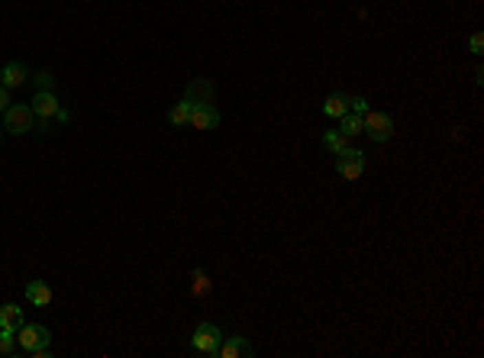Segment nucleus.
Returning a JSON list of instances; mask_svg holds the SVG:
<instances>
[{
  "instance_id": "39448f33",
  "label": "nucleus",
  "mask_w": 484,
  "mask_h": 358,
  "mask_svg": "<svg viewBox=\"0 0 484 358\" xmlns=\"http://www.w3.org/2000/svg\"><path fill=\"white\" fill-rule=\"evenodd\" d=\"M16 339H20V348L30 355L36 346H52V336H49V329L39 326V323H23L16 329Z\"/></svg>"
},
{
  "instance_id": "ddd939ff",
  "label": "nucleus",
  "mask_w": 484,
  "mask_h": 358,
  "mask_svg": "<svg viewBox=\"0 0 484 358\" xmlns=\"http://www.w3.org/2000/svg\"><path fill=\"white\" fill-rule=\"evenodd\" d=\"M323 113L336 116V120H339V116H346L349 113V97L339 94V91H336V94H329L327 100H323Z\"/></svg>"
},
{
  "instance_id": "0eeeda50",
  "label": "nucleus",
  "mask_w": 484,
  "mask_h": 358,
  "mask_svg": "<svg viewBox=\"0 0 484 358\" xmlns=\"http://www.w3.org/2000/svg\"><path fill=\"white\" fill-rule=\"evenodd\" d=\"M217 355H223V358H252L255 346L245 336H223L220 352H217Z\"/></svg>"
},
{
  "instance_id": "4468645a",
  "label": "nucleus",
  "mask_w": 484,
  "mask_h": 358,
  "mask_svg": "<svg viewBox=\"0 0 484 358\" xmlns=\"http://www.w3.org/2000/svg\"><path fill=\"white\" fill-rule=\"evenodd\" d=\"M339 133L346 139H355V136H362V116L358 113H352L349 110L346 116H339Z\"/></svg>"
},
{
  "instance_id": "f8f14e48",
  "label": "nucleus",
  "mask_w": 484,
  "mask_h": 358,
  "mask_svg": "<svg viewBox=\"0 0 484 358\" xmlns=\"http://www.w3.org/2000/svg\"><path fill=\"white\" fill-rule=\"evenodd\" d=\"M26 300L36 306H49L52 304V287L45 284V281H30L26 284Z\"/></svg>"
},
{
  "instance_id": "f3484780",
  "label": "nucleus",
  "mask_w": 484,
  "mask_h": 358,
  "mask_svg": "<svg viewBox=\"0 0 484 358\" xmlns=\"http://www.w3.org/2000/svg\"><path fill=\"white\" fill-rule=\"evenodd\" d=\"M346 142H349V139L342 136L339 129H333V133H327V136H323V146H327L329 152H333V155H336L339 148H346Z\"/></svg>"
},
{
  "instance_id": "aec40b11",
  "label": "nucleus",
  "mask_w": 484,
  "mask_h": 358,
  "mask_svg": "<svg viewBox=\"0 0 484 358\" xmlns=\"http://www.w3.org/2000/svg\"><path fill=\"white\" fill-rule=\"evenodd\" d=\"M468 45H472V52H474V55H481V52H484V36H481V32H474L472 43H468Z\"/></svg>"
},
{
  "instance_id": "f03ea898",
  "label": "nucleus",
  "mask_w": 484,
  "mask_h": 358,
  "mask_svg": "<svg viewBox=\"0 0 484 358\" xmlns=\"http://www.w3.org/2000/svg\"><path fill=\"white\" fill-rule=\"evenodd\" d=\"M362 133L371 142H388L394 136V120L388 113H381V110H368V113L362 116Z\"/></svg>"
},
{
  "instance_id": "9d476101",
  "label": "nucleus",
  "mask_w": 484,
  "mask_h": 358,
  "mask_svg": "<svg viewBox=\"0 0 484 358\" xmlns=\"http://www.w3.org/2000/svg\"><path fill=\"white\" fill-rule=\"evenodd\" d=\"M188 100H194V104H213V81H207V78H197V81H190L188 85Z\"/></svg>"
},
{
  "instance_id": "4be33fe9",
  "label": "nucleus",
  "mask_w": 484,
  "mask_h": 358,
  "mask_svg": "<svg viewBox=\"0 0 484 358\" xmlns=\"http://www.w3.org/2000/svg\"><path fill=\"white\" fill-rule=\"evenodd\" d=\"M7 107H10V91H7V87L0 85V113H3Z\"/></svg>"
},
{
  "instance_id": "dca6fc26",
  "label": "nucleus",
  "mask_w": 484,
  "mask_h": 358,
  "mask_svg": "<svg viewBox=\"0 0 484 358\" xmlns=\"http://www.w3.org/2000/svg\"><path fill=\"white\" fill-rule=\"evenodd\" d=\"M0 355H16V333L0 329Z\"/></svg>"
},
{
  "instance_id": "2eb2a0df",
  "label": "nucleus",
  "mask_w": 484,
  "mask_h": 358,
  "mask_svg": "<svg viewBox=\"0 0 484 358\" xmlns=\"http://www.w3.org/2000/svg\"><path fill=\"white\" fill-rule=\"evenodd\" d=\"M190 110H194V100H181V104H175L171 107V113H168V120H171V126H188V120H190Z\"/></svg>"
},
{
  "instance_id": "6e6552de",
  "label": "nucleus",
  "mask_w": 484,
  "mask_h": 358,
  "mask_svg": "<svg viewBox=\"0 0 484 358\" xmlns=\"http://www.w3.org/2000/svg\"><path fill=\"white\" fill-rule=\"evenodd\" d=\"M32 113H36V120H52L55 113H58V100H55L52 91H39V94L32 97Z\"/></svg>"
},
{
  "instance_id": "412c9836",
  "label": "nucleus",
  "mask_w": 484,
  "mask_h": 358,
  "mask_svg": "<svg viewBox=\"0 0 484 358\" xmlns=\"http://www.w3.org/2000/svg\"><path fill=\"white\" fill-rule=\"evenodd\" d=\"M30 355H32V358H49V355H52V346H36Z\"/></svg>"
},
{
  "instance_id": "6ab92c4d",
  "label": "nucleus",
  "mask_w": 484,
  "mask_h": 358,
  "mask_svg": "<svg viewBox=\"0 0 484 358\" xmlns=\"http://www.w3.org/2000/svg\"><path fill=\"white\" fill-rule=\"evenodd\" d=\"M36 85H39V91H52L55 87V78L49 71H43V74H36Z\"/></svg>"
},
{
  "instance_id": "20e7f679",
  "label": "nucleus",
  "mask_w": 484,
  "mask_h": 358,
  "mask_svg": "<svg viewBox=\"0 0 484 358\" xmlns=\"http://www.w3.org/2000/svg\"><path fill=\"white\" fill-rule=\"evenodd\" d=\"M194 348L197 352H207V355H217L220 352V342H223V333L217 323H200L197 329H194Z\"/></svg>"
},
{
  "instance_id": "f257e3e1",
  "label": "nucleus",
  "mask_w": 484,
  "mask_h": 358,
  "mask_svg": "<svg viewBox=\"0 0 484 358\" xmlns=\"http://www.w3.org/2000/svg\"><path fill=\"white\" fill-rule=\"evenodd\" d=\"M36 126V113H32L30 104H13L3 110V129L10 133V136H23V133H30Z\"/></svg>"
},
{
  "instance_id": "9b49d317",
  "label": "nucleus",
  "mask_w": 484,
  "mask_h": 358,
  "mask_svg": "<svg viewBox=\"0 0 484 358\" xmlns=\"http://www.w3.org/2000/svg\"><path fill=\"white\" fill-rule=\"evenodd\" d=\"M23 323H26V320H23L20 304H3V306H0V329H10V333H16Z\"/></svg>"
},
{
  "instance_id": "1a4fd4ad",
  "label": "nucleus",
  "mask_w": 484,
  "mask_h": 358,
  "mask_svg": "<svg viewBox=\"0 0 484 358\" xmlns=\"http://www.w3.org/2000/svg\"><path fill=\"white\" fill-rule=\"evenodd\" d=\"M30 81V74H26V65L20 62H10L3 71H0V85L7 87V91H13V87H23Z\"/></svg>"
},
{
  "instance_id": "a211bd4d",
  "label": "nucleus",
  "mask_w": 484,
  "mask_h": 358,
  "mask_svg": "<svg viewBox=\"0 0 484 358\" xmlns=\"http://www.w3.org/2000/svg\"><path fill=\"white\" fill-rule=\"evenodd\" d=\"M349 110H352V113H358V116H365L371 110L368 97H349Z\"/></svg>"
},
{
  "instance_id": "7ed1b4c3",
  "label": "nucleus",
  "mask_w": 484,
  "mask_h": 358,
  "mask_svg": "<svg viewBox=\"0 0 484 358\" xmlns=\"http://www.w3.org/2000/svg\"><path fill=\"white\" fill-rule=\"evenodd\" d=\"M336 171L346 181L362 178V171H365V155H362L358 148H349V146L339 148V152H336Z\"/></svg>"
},
{
  "instance_id": "423d86ee",
  "label": "nucleus",
  "mask_w": 484,
  "mask_h": 358,
  "mask_svg": "<svg viewBox=\"0 0 484 358\" xmlns=\"http://www.w3.org/2000/svg\"><path fill=\"white\" fill-rule=\"evenodd\" d=\"M188 126L200 129V133H210V129L220 126V110L213 104H194V110H190V120Z\"/></svg>"
}]
</instances>
